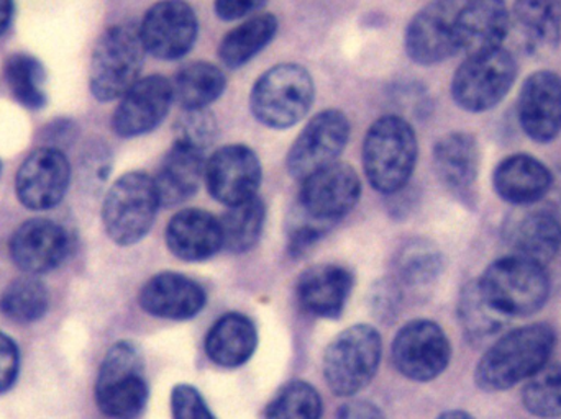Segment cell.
I'll list each match as a JSON object with an SVG mask.
<instances>
[{
    "label": "cell",
    "instance_id": "obj_19",
    "mask_svg": "<svg viewBox=\"0 0 561 419\" xmlns=\"http://www.w3.org/2000/svg\"><path fill=\"white\" fill-rule=\"evenodd\" d=\"M140 306L157 318L184 322L199 315L207 295L199 282L178 272H161L151 277L141 289Z\"/></svg>",
    "mask_w": 561,
    "mask_h": 419
},
{
    "label": "cell",
    "instance_id": "obj_10",
    "mask_svg": "<svg viewBox=\"0 0 561 419\" xmlns=\"http://www.w3.org/2000/svg\"><path fill=\"white\" fill-rule=\"evenodd\" d=\"M394 368L409 381L431 382L442 375L451 358L450 342L437 323L414 319L392 341Z\"/></svg>",
    "mask_w": 561,
    "mask_h": 419
},
{
    "label": "cell",
    "instance_id": "obj_30",
    "mask_svg": "<svg viewBox=\"0 0 561 419\" xmlns=\"http://www.w3.org/2000/svg\"><path fill=\"white\" fill-rule=\"evenodd\" d=\"M173 85L174 102L184 110L209 107L224 94L227 78L222 69L213 62L196 61L178 71Z\"/></svg>",
    "mask_w": 561,
    "mask_h": 419
},
{
    "label": "cell",
    "instance_id": "obj_1",
    "mask_svg": "<svg viewBox=\"0 0 561 419\" xmlns=\"http://www.w3.org/2000/svg\"><path fill=\"white\" fill-rule=\"evenodd\" d=\"M556 335L546 325H530L514 329L494 342L477 368L478 387L486 392H501L533 377L550 362Z\"/></svg>",
    "mask_w": 561,
    "mask_h": 419
},
{
    "label": "cell",
    "instance_id": "obj_38",
    "mask_svg": "<svg viewBox=\"0 0 561 419\" xmlns=\"http://www.w3.org/2000/svg\"><path fill=\"white\" fill-rule=\"evenodd\" d=\"M266 419H320L322 398L316 387L304 381H290L280 387L265 411Z\"/></svg>",
    "mask_w": 561,
    "mask_h": 419
},
{
    "label": "cell",
    "instance_id": "obj_18",
    "mask_svg": "<svg viewBox=\"0 0 561 419\" xmlns=\"http://www.w3.org/2000/svg\"><path fill=\"white\" fill-rule=\"evenodd\" d=\"M69 237L65 228L55 221L28 220L16 228L10 240V256L26 273H45L66 259Z\"/></svg>",
    "mask_w": 561,
    "mask_h": 419
},
{
    "label": "cell",
    "instance_id": "obj_34",
    "mask_svg": "<svg viewBox=\"0 0 561 419\" xmlns=\"http://www.w3.org/2000/svg\"><path fill=\"white\" fill-rule=\"evenodd\" d=\"M458 316L468 338L474 342L486 341L496 335L507 319L486 302L478 282L468 283L461 292Z\"/></svg>",
    "mask_w": 561,
    "mask_h": 419
},
{
    "label": "cell",
    "instance_id": "obj_6",
    "mask_svg": "<svg viewBox=\"0 0 561 419\" xmlns=\"http://www.w3.org/2000/svg\"><path fill=\"white\" fill-rule=\"evenodd\" d=\"M382 339L378 329L355 325L340 333L323 354V377L333 394L353 397L365 391L381 364Z\"/></svg>",
    "mask_w": 561,
    "mask_h": 419
},
{
    "label": "cell",
    "instance_id": "obj_43",
    "mask_svg": "<svg viewBox=\"0 0 561 419\" xmlns=\"http://www.w3.org/2000/svg\"><path fill=\"white\" fill-rule=\"evenodd\" d=\"M371 293V305L376 316L385 319V322L394 318L399 302H401L398 283L392 282V280H381L373 287Z\"/></svg>",
    "mask_w": 561,
    "mask_h": 419
},
{
    "label": "cell",
    "instance_id": "obj_46",
    "mask_svg": "<svg viewBox=\"0 0 561 419\" xmlns=\"http://www.w3.org/2000/svg\"><path fill=\"white\" fill-rule=\"evenodd\" d=\"M13 16V0H0V36L9 30Z\"/></svg>",
    "mask_w": 561,
    "mask_h": 419
},
{
    "label": "cell",
    "instance_id": "obj_21",
    "mask_svg": "<svg viewBox=\"0 0 561 419\" xmlns=\"http://www.w3.org/2000/svg\"><path fill=\"white\" fill-rule=\"evenodd\" d=\"M458 49L468 56L500 49L510 32V10L504 0H471L455 19Z\"/></svg>",
    "mask_w": 561,
    "mask_h": 419
},
{
    "label": "cell",
    "instance_id": "obj_9",
    "mask_svg": "<svg viewBox=\"0 0 561 419\" xmlns=\"http://www.w3.org/2000/svg\"><path fill=\"white\" fill-rule=\"evenodd\" d=\"M516 75V59L506 49L468 56L455 72L451 94L465 110H490L506 97Z\"/></svg>",
    "mask_w": 561,
    "mask_h": 419
},
{
    "label": "cell",
    "instance_id": "obj_7",
    "mask_svg": "<svg viewBox=\"0 0 561 419\" xmlns=\"http://www.w3.org/2000/svg\"><path fill=\"white\" fill-rule=\"evenodd\" d=\"M316 98L312 75L299 65H278L253 85L250 107L265 127L286 130L306 117Z\"/></svg>",
    "mask_w": 561,
    "mask_h": 419
},
{
    "label": "cell",
    "instance_id": "obj_11",
    "mask_svg": "<svg viewBox=\"0 0 561 419\" xmlns=\"http://www.w3.org/2000/svg\"><path fill=\"white\" fill-rule=\"evenodd\" d=\"M350 138V121L340 110L320 112L306 125L287 153L290 177L302 183L310 174L336 163Z\"/></svg>",
    "mask_w": 561,
    "mask_h": 419
},
{
    "label": "cell",
    "instance_id": "obj_29",
    "mask_svg": "<svg viewBox=\"0 0 561 419\" xmlns=\"http://www.w3.org/2000/svg\"><path fill=\"white\" fill-rule=\"evenodd\" d=\"M514 20L523 43L530 51L553 48L561 35L559 0H517Z\"/></svg>",
    "mask_w": 561,
    "mask_h": 419
},
{
    "label": "cell",
    "instance_id": "obj_31",
    "mask_svg": "<svg viewBox=\"0 0 561 419\" xmlns=\"http://www.w3.org/2000/svg\"><path fill=\"white\" fill-rule=\"evenodd\" d=\"M278 32V19L272 13L253 16L227 33L220 43L219 56L230 69H239L252 61L272 43Z\"/></svg>",
    "mask_w": 561,
    "mask_h": 419
},
{
    "label": "cell",
    "instance_id": "obj_26",
    "mask_svg": "<svg viewBox=\"0 0 561 419\" xmlns=\"http://www.w3.org/2000/svg\"><path fill=\"white\" fill-rule=\"evenodd\" d=\"M259 331L243 313H226L214 323L206 338V354L224 369L242 368L255 354Z\"/></svg>",
    "mask_w": 561,
    "mask_h": 419
},
{
    "label": "cell",
    "instance_id": "obj_48",
    "mask_svg": "<svg viewBox=\"0 0 561 419\" xmlns=\"http://www.w3.org/2000/svg\"><path fill=\"white\" fill-rule=\"evenodd\" d=\"M0 171H2V164H0Z\"/></svg>",
    "mask_w": 561,
    "mask_h": 419
},
{
    "label": "cell",
    "instance_id": "obj_20",
    "mask_svg": "<svg viewBox=\"0 0 561 419\" xmlns=\"http://www.w3.org/2000/svg\"><path fill=\"white\" fill-rule=\"evenodd\" d=\"M519 118L536 141H552L561 131V79L549 71L527 79L519 97Z\"/></svg>",
    "mask_w": 561,
    "mask_h": 419
},
{
    "label": "cell",
    "instance_id": "obj_47",
    "mask_svg": "<svg viewBox=\"0 0 561 419\" xmlns=\"http://www.w3.org/2000/svg\"><path fill=\"white\" fill-rule=\"evenodd\" d=\"M437 419H474L471 415L465 414V411H447V414L440 415Z\"/></svg>",
    "mask_w": 561,
    "mask_h": 419
},
{
    "label": "cell",
    "instance_id": "obj_16",
    "mask_svg": "<svg viewBox=\"0 0 561 419\" xmlns=\"http://www.w3.org/2000/svg\"><path fill=\"white\" fill-rule=\"evenodd\" d=\"M112 117V128L122 138L141 137L160 127L174 102L173 85L163 75L138 79L124 95Z\"/></svg>",
    "mask_w": 561,
    "mask_h": 419
},
{
    "label": "cell",
    "instance_id": "obj_41",
    "mask_svg": "<svg viewBox=\"0 0 561 419\" xmlns=\"http://www.w3.org/2000/svg\"><path fill=\"white\" fill-rule=\"evenodd\" d=\"M173 419H216L201 392L193 385L181 384L171 394Z\"/></svg>",
    "mask_w": 561,
    "mask_h": 419
},
{
    "label": "cell",
    "instance_id": "obj_24",
    "mask_svg": "<svg viewBox=\"0 0 561 419\" xmlns=\"http://www.w3.org/2000/svg\"><path fill=\"white\" fill-rule=\"evenodd\" d=\"M506 241L514 256L526 257L543 266L559 254L561 247L559 217L547 209L514 214L507 223Z\"/></svg>",
    "mask_w": 561,
    "mask_h": 419
},
{
    "label": "cell",
    "instance_id": "obj_5",
    "mask_svg": "<svg viewBox=\"0 0 561 419\" xmlns=\"http://www.w3.org/2000/svg\"><path fill=\"white\" fill-rule=\"evenodd\" d=\"M145 53L140 28L131 23L105 30L92 53L89 74L92 95L101 102L121 98L138 81Z\"/></svg>",
    "mask_w": 561,
    "mask_h": 419
},
{
    "label": "cell",
    "instance_id": "obj_33",
    "mask_svg": "<svg viewBox=\"0 0 561 419\" xmlns=\"http://www.w3.org/2000/svg\"><path fill=\"white\" fill-rule=\"evenodd\" d=\"M394 276L405 287H425L442 272L444 259L440 249L432 241L415 237L402 244L394 257Z\"/></svg>",
    "mask_w": 561,
    "mask_h": 419
},
{
    "label": "cell",
    "instance_id": "obj_35",
    "mask_svg": "<svg viewBox=\"0 0 561 419\" xmlns=\"http://www.w3.org/2000/svg\"><path fill=\"white\" fill-rule=\"evenodd\" d=\"M48 290L35 277L13 280L0 296V310L15 323H33L48 310Z\"/></svg>",
    "mask_w": 561,
    "mask_h": 419
},
{
    "label": "cell",
    "instance_id": "obj_4",
    "mask_svg": "<svg viewBox=\"0 0 561 419\" xmlns=\"http://www.w3.org/2000/svg\"><path fill=\"white\" fill-rule=\"evenodd\" d=\"M148 397L140 349L130 341L112 346L95 382L99 410L108 419H138L147 408Z\"/></svg>",
    "mask_w": 561,
    "mask_h": 419
},
{
    "label": "cell",
    "instance_id": "obj_42",
    "mask_svg": "<svg viewBox=\"0 0 561 419\" xmlns=\"http://www.w3.org/2000/svg\"><path fill=\"white\" fill-rule=\"evenodd\" d=\"M20 354L13 339L0 333V394L10 391L19 377Z\"/></svg>",
    "mask_w": 561,
    "mask_h": 419
},
{
    "label": "cell",
    "instance_id": "obj_2",
    "mask_svg": "<svg viewBox=\"0 0 561 419\" xmlns=\"http://www.w3.org/2000/svg\"><path fill=\"white\" fill-rule=\"evenodd\" d=\"M417 161V138L405 118L386 115L369 127L363 143V167L369 184L385 196L408 186Z\"/></svg>",
    "mask_w": 561,
    "mask_h": 419
},
{
    "label": "cell",
    "instance_id": "obj_40",
    "mask_svg": "<svg viewBox=\"0 0 561 419\" xmlns=\"http://www.w3.org/2000/svg\"><path fill=\"white\" fill-rule=\"evenodd\" d=\"M330 228H332L330 224L313 220L297 207L294 210L293 221L289 223V236H287L289 253L294 257L302 256L323 234L329 233Z\"/></svg>",
    "mask_w": 561,
    "mask_h": 419
},
{
    "label": "cell",
    "instance_id": "obj_22",
    "mask_svg": "<svg viewBox=\"0 0 561 419\" xmlns=\"http://www.w3.org/2000/svg\"><path fill=\"white\" fill-rule=\"evenodd\" d=\"M353 289V276L336 264H319L300 273L297 299L310 315L339 319Z\"/></svg>",
    "mask_w": 561,
    "mask_h": 419
},
{
    "label": "cell",
    "instance_id": "obj_37",
    "mask_svg": "<svg viewBox=\"0 0 561 419\" xmlns=\"http://www.w3.org/2000/svg\"><path fill=\"white\" fill-rule=\"evenodd\" d=\"M523 404L534 417H561V364L547 362L533 377L527 379Z\"/></svg>",
    "mask_w": 561,
    "mask_h": 419
},
{
    "label": "cell",
    "instance_id": "obj_28",
    "mask_svg": "<svg viewBox=\"0 0 561 419\" xmlns=\"http://www.w3.org/2000/svg\"><path fill=\"white\" fill-rule=\"evenodd\" d=\"M434 163L444 186L450 193L468 197L477 183L480 151L471 135L450 133L434 148Z\"/></svg>",
    "mask_w": 561,
    "mask_h": 419
},
{
    "label": "cell",
    "instance_id": "obj_32",
    "mask_svg": "<svg viewBox=\"0 0 561 419\" xmlns=\"http://www.w3.org/2000/svg\"><path fill=\"white\" fill-rule=\"evenodd\" d=\"M265 218V202L259 196L239 206L229 207L220 218L224 247L233 254L253 249L262 237Z\"/></svg>",
    "mask_w": 561,
    "mask_h": 419
},
{
    "label": "cell",
    "instance_id": "obj_14",
    "mask_svg": "<svg viewBox=\"0 0 561 419\" xmlns=\"http://www.w3.org/2000/svg\"><path fill=\"white\" fill-rule=\"evenodd\" d=\"M262 177L259 156L245 144L220 148L206 163L210 196L227 207L239 206L256 197Z\"/></svg>",
    "mask_w": 561,
    "mask_h": 419
},
{
    "label": "cell",
    "instance_id": "obj_45",
    "mask_svg": "<svg viewBox=\"0 0 561 419\" xmlns=\"http://www.w3.org/2000/svg\"><path fill=\"white\" fill-rule=\"evenodd\" d=\"M336 419H386V417L376 405L366 400H355L343 405Z\"/></svg>",
    "mask_w": 561,
    "mask_h": 419
},
{
    "label": "cell",
    "instance_id": "obj_27",
    "mask_svg": "<svg viewBox=\"0 0 561 419\" xmlns=\"http://www.w3.org/2000/svg\"><path fill=\"white\" fill-rule=\"evenodd\" d=\"M552 186V174L536 158L516 154L507 158L494 173L497 196L514 206L539 202Z\"/></svg>",
    "mask_w": 561,
    "mask_h": 419
},
{
    "label": "cell",
    "instance_id": "obj_23",
    "mask_svg": "<svg viewBox=\"0 0 561 419\" xmlns=\"http://www.w3.org/2000/svg\"><path fill=\"white\" fill-rule=\"evenodd\" d=\"M171 253L187 263H201L216 256L224 247L220 220L206 210L178 211L167 228Z\"/></svg>",
    "mask_w": 561,
    "mask_h": 419
},
{
    "label": "cell",
    "instance_id": "obj_44",
    "mask_svg": "<svg viewBox=\"0 0 561 419\" xmlns=\"http://www.w3.org/2000/svg\"><path fill=\"white\" fill-rule=\"evenodd\" d=\"M265 3L266 0H216L214 9H216L219 19L233 22V20H240L243 16H249L250 13H255Z\"/></svg>",
    "mask_w": 561,
    "mask_h": 419
},
{
    "label": "cell",
    "instance_id": "obj_17",
    "mask_svg": "<svg viewBox=\"0 0 561 419\" xmlns=\"http://www.w3.org/2000/svg\"><path fill=\"white\" fill-rule=\"evenodd\" d=\"M455 15L442 2L431 3L415 13L405 32V51L412 61L422 66L438 65L460 51Z\"/></svg>",
    "mask_w": 561,
    "mask_h": 419
},
{
    "label": "cell",
    "instance_id": "obj_39",
    "mask_svg": "<svg viewBox=\"0 0 561 419\" xmlns=\"http://www.w3.org/2000/svg\"><path fill=\"white\" fill-rule=\"evenodd\" d=\"M176 143L190 144L197 150L206 151L217 138V121L206 108L184 110L174 124Z\"/></svg>",
    "mask_w": 561,
    "mask_h": 419
},
{
    "label": "cell",
    "instance_id": "obj_15",
    "mask_svg": "<svg viewBox=\"0 0 561 419\" xmlns=\"http://www.w3.org/2000/svg\"><path fill=\"white\" fill-rule=\"evenodd\" d=\"M71 166L56 148H42L30 154L16 173V197L30 210H49L68 193Z\"/></svg>",
    "mask_w": 561,
    "mask_h": 419
},
{
    "label": "cell",
    "instance_id": "obj_3",
    "mask_svg": "<svg viewBox=\"0 0 561 419\" xmlns=\"http://www.w3.org/2000/svg\"><path fill=\"white\" fill-rule=\"evenodd\" d=\"M478 286L486 302L506 318L539 312L550 293L549 276L542 264L514 254L491 264Z\"/></svg>",
    "mask_w": 561,
    "mask_h": 419
},
{
    "label": "cell",
    "instance_id": "obj_36",
    "mask_svg": "<svg viewBox=\"0 0 561 419\" xmlns=\"http://www.w3.org/2000/svg\"><path fill=\"white\" fill-rule=\"evenodd\" d=\"M5 79L13 97L26 108H42L46 104L45 69L38 59L23 53L10 56L5 62Z\"/></svg>",
    "mask_w": 561,
    "mask_h": 419
},
{
    "label": "cell",
    "instance_id": "obj_25",
    "mask_svg": "<svg viewBox=\"0 0 561 419\" xmlns=\"http://www.w3.org/2000/svg\"><path fill=\"white\" fill-rule=\"evenodd\" d=\"M204 176H206L204 151L174 141L173 148L168 151L154 177L161 207L171 209L186 202L197 193Z\"/></svg>",
    "mask_w": 561,
    "mask_h": 419
},
{
    "label": "cell",
    "instance_id": "obj_12",
    "mask_svg": "<svg viewBox=\"0 0 561 419\" xmlns=\"http://www.w3.org/2000/svg\"><path fill=\"white\" fill-rule=\"evenodd\" d=\"M359 196L362 183L355 170L333 163L302 181L297 207L313 220L333 226L353 210Z\"/></svg>",
    "mask_w": 561,
    "mask_h": 419
},
{
    "label": "cell",
    "instance_id": "obj_13",
    "mask_svg": "<svg viewBox=\"0 0 561 419\" xmlns=\"http://www.w3.org/2000/svg\"><path fill=\"white\" fill-rule=\"evenodd\" d=\"M196 12L184 0L154 3L140 26L141 42L151 56L164 61L183 58L197 38Z\"/></svg>",
    "mask_w": 561,
    "mask_h": 419
},
{
    "label": "cell",
    "instance_id": "obj_8",
    "mask_svg": "<svg viewBox=\"0 0 561 419\" xmlns=\"http://www.w3.org/2000/svg\"><path fill=\"white\" fill-rule=\"evenodd\" d=\"M160 197L153 177L145 173L122 176L105 196L102 221L105 233L118 246H131L153 226Z\"/></svg>",
    "mask_w": 561,
    "mask_h": 419
}]
</instances>
